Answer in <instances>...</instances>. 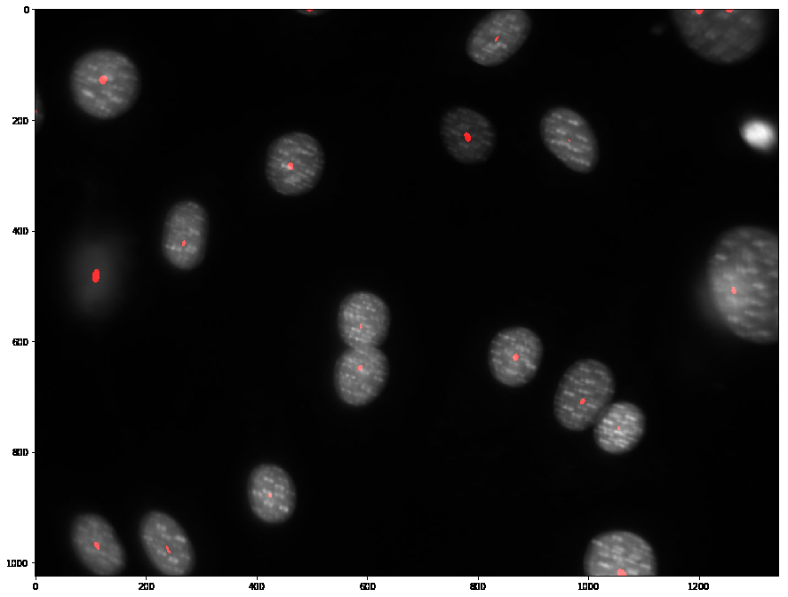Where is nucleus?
<instances>
[{"mask_svg": "<svg viewBox=\"0 0 788 597\" xmlns=\"http://www.w3.org/2000/svg\"><path fill=\"white\" fill-rule=\"evenodd\" d=\"M706 284L721 322L736 337L757 344L779 338V241L758 226H737L715 241Z\"/></svg>", "mask_w": 788, "mask_h": 597, "instance_id": "obj_1", "label": "nucleus"}, {"mask_svg": "<svg viewBox=\"0 0 788 597\" xmlns=\"http://www.w3.org/2000/svg\"><path fill=\"white\" fill-rule=\"evenodd\" d=\"M674 23L685 44L716 63H733L752 54L762 44L767 19L756 9H681Z\"/></svg>", "mask_w": 788, "mask_h": 597, "instance_id": "obj_2", "label": "nucleus"}, {"mask_svg": "<svg viewBox=\"0 0 788 597\" xmlns=\"http://www.w3.org/2000/svg\"><path fill=\"white\" fill-rule=\"evenodd\" d=\"M139 73L123 53L94 50L75 63L70 88L76 105L86 114L110 119L125 112L139 92Z\"/></svg>", "mask_w": 788, "mask_h": 597, "instance_id": "obj_3", "label": "nucleus"}, {"mask_svg": "<svg viewBox=\"0 0 788 597\" xmlns=\"http://www.w3.org/2000/svg\"><path fill=\"white\" fill-rule=\"evenodd\" d=\"M615 390L608 365L593 358L576 361L563 373L554 394L556 420L570 431L586 430L611 402Z\"/></svg>", "mask_w": 788, "mask_h": 597, "instance_id": "obj_4", "label": "nucleus"}, {"mask_svg": "<svg viewBox=\"0 0 788 597\" xmlns=\"http://www.w3.org/2000/svg\"><path fill=\"white\" fill-rule=\"evenodd\" d=\"M325 155L320 142L302 131L283 134L269 145L265 173L270 187L285 196H299L313 190L324 170Z\"/></svg>", "mask_w": 788, "mask_h": 597, "instance_id": "obj_5", "label": "nucleus"}, {"mask_svg": "<svg viewBox=\"0 0 788 597\" xmlns=\"http://www.w3.org/2000/svg\"><path fill=\"white\" fill-rule=\"evenodd\" d=\"M539 133L545 148L568 169L586 174L597 166V138L577 111L562 106L550 108L540 120Z\"/></svg>", "mask_w": 788, "mask_h": 597, "instance_id": "obj_6", "label": "nucleus"}, {"mask_svg": "<svg viewBox=\"0 0 788 597\" xmlns=\"http://www.w3.org/2000/svg\"><path fill=\"white\" fill-rule=\"evenodd\" d=\"M584 570L590 577H649L657 572L652 546L641 536L625 530L603 532L589 543Z\"/></svg>", "mask_w": 788, "mask_h": 597, "instance_id": "obj_7", "label": "nucleus"}, {"mask_svg": "<svg viewBox=\"0 0 788 597\" xmlns=\"http://www.w3.org/2000/svg\"><path fill=\"white\" fill-rule=\"evenodd\" d=\"M531 27V19L524 10H495L482 18L469 34L466 53L481 66H498L520 50Z\"/></svg>", "mask_w": 788, "mask_h": 597, "instance_id": "obj_8", "label": "nucleus"}, {"mask_svg": "<svg viewBox=\"0 0 788 597\" xmlns=\"http://www.w3.org/2000/svg\"><path fill=\"white\" fill-rule=\"evenodd\" d=\"M209 215L196 201L182 200L168 211L163 227L162 252L179 270H192L203 260L209 236Z\"/></svg>", "mask_w": 788, "mask_h": 597, "instance_id": "obj_9", "label": "nucleus"}, {"mask_svg": "<svg viewBox=\"0 0 788 597\" xmlns=\"http://www.w3.org/2000/svg\"><path fill=\"white\" fill-rule=\"evenodd\" d=\"M544 354L538 335L524 326L499 330L491 339L488 363L494 378L509 387H521L537 375Z\"/></svg>", "mask_w": 788, "mask_h": 597, "instance_id": "obj_10", "label": "nucleus"}, {"mask_svg": "<svg viewBox=\"0 0 788 597\" xmlns=\"http://www.w3.org/2000/svg\"><path fill=\"white\" fill-rule=\"evenodd\" d=\"M389 362L378 347H348L335 362L333 382L339 399L350 406H365L384 389Z\"/></svg>", "mask_w": 788, "mask_h": 597, "instance_id": "obj_11", "label": "nucleus"}, {"mask_svg": "<svg viewBox=\"0 0 788 597\" xmlns=\"http://www.w3.org/2000/svg\"><path fill=\"white\" fill-rule=\"evenodd\" d=\"M139 538L154 567L161 573L181 577L195 565V552L180 524L164 512L147 513L139 523Z\"/></svg>", "mask_w": 788, "mask_h": 597, "instance_id": "obj_12", "label": "nucleus"}, {"mask_svg": "<svg viewBox=\"0 0 788 597\" xmlns=\"http://www.w3.org/2000/svg\"><path fill=\"white\" fill-rule=\"evenodd\" d=\"M440 135L448 154L458 163L466 165L486 162L497 141L491 122L482 114L466 107H454L444 113L440 123Z\"/></svg>", "mask_w": 788, "mask_h": 597, "instance_id": "obj_13", "label": "nucleus"}, {"mask_svg": "<svg viewBox=\"0 0 788 597\" xmlns=\"http://www.w3.org/2000/svg\"><path fill=\"white\" fill-rule=\"evenodd\" d=\"M390 323L387 304L373 292H351L339 304L338 330L348 347H379L388 336Z\"/></svg>", "mask_w": 788, "mask_h": 597, "instance_id": "obj_14", "label": "nucleus"}, {"mask_svg": "<svg viewBox=\"0 0 788 597\" xmlns=\"http://www.w3.org/2000/svg\"><path fill=\"white\" fill-rule=\"evenodd\" d=\"M70 536L77 557L94 574L113 576L123 569L124 550L111 524L101 516L78 515L72 523Z\"/></svg>", "mask_w": 788, "mask_h": 597, "instance_id": "obj_15", "label": "nucleus"}, {"mask_svg": "<svg viewBox=\"0 0 788 597\" xmlns=\"http://www.w3.org/2000/svg\"><path fill=\"white\" fill-rule=\"evenodd\" d=\"M247 494L252 513L267 523L287 521L296 507L294 482L283 468L275 464H260L251 471Z\"/></svg>", "mask_w": 788, "mask_h": 597, "instance_id": "obj_16", "label": "nucleus"}, {"mask_svg": "<svg viewBox=\"0 0 788 597\" xmlns=\"http://www.w3.org/2000/svg\"><path fill=\"white\" fill-rule=\"evenodd\" d=\"M646 418L636 404L619 401L610 402L593 424L597 446L609 454H623L633 450L642 439Z\"/></svg>", "mask_w": 788, "mask_h": 597, "instance_id": "obj_17", "label": "nucleus"}, {"mask_svg": "<svg viewBox=\"0 0 788 597\" xmlns=\"http://www.w3.org/2000/svg\"><path fill=\"white\" fill-rule=\"evenodd\" d=\"M741 133L742 138L755 148L767 149L772 147L776 140V133L772 126L760 120L746 123L743 126Z\"/></svg>", "mask_w": 788, "mask_h": 597, "instance_id": "obj_18", "label": "nucleus"}]
</instances>
